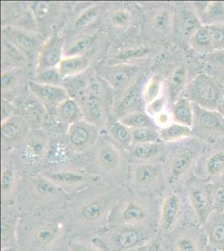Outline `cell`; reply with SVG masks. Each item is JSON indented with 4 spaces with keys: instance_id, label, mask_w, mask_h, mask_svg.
I'll list each match as a JSON object with an SVG mask.
<instances>
[{
    "instance_id": "cell-1",
    "label": "cell",
    "mask_w": 224,
    "mask_h": 251,
    "mask_svg": "<svg viewBox=\"0 0 224 251\" xmlns=\"http://www.w3.org/2000/svg\"><path fill=\"white\" fill-rule=\"evenodd\" d=\"M65 233L64 220L57 215L37 214L20 219L18 242L30 251H48L60 242Z\"/></svg>"
},
{
    "instance_id": "cell-2",
    "label": "cell",
    "mask_w": 224,
    "mask_h": 251,
    "mask_svg": "<svg viewBox=\"0 0 224 251\" xmlns=\"http://www.w3.org/2000/svg\"><path fill=\"white\" fill-rule=\"evenodd\" d=\"M184 97L193 104L208 110H218L223 99L219 83L206 73H200L189 83Z\"/></svg>"
},
{
    "instance_id": "cell-3",
    "label": "cell",
    "mask_w": 224,
    "mask_h": 251,
    "mask_svg": "<svg viewBox=\"0 0 224 251\" xmlns=\"http://www.w3.org/2000/svg\"><path fill=\"white\" fill-rule=\"evenodd\" d=\"M114 205L112 200L107 196L86 200L75 208V221L86 227L99 226L110 217Z\"/></svg>"
},
{
    "instance_id": "cell-4",
    "label": "cell",
    "mask_w": 224,
    "mask_h": 251,
    "mask_svg": "<svg viewBox=\"0 0 224 251\" xmlns=\"http://www.w3.org/2000/svg\"><path fill=\"white\" fill-rule=\"evenodd\" d=\"M154 238L150 227L116 226L111 235V246L116 251H124L142 246Z\"/></svg>"
},
{
    "instance_id": "cell-5",
    "label": "cell",
    "mask_w": 224,
    "mask_h": 251,
    "mask_svg": "<svg viewBox=\"0 0 224 251\" xmlns=\"http://www.w3.org/2000/svg\"><path fill=\"white\" fill-rule=\"evenodd\" d=\"M115 216L116 226L149 227L150 209L140 200H129L117 207Z\"/></svg>"
},
{
    "instance_id": "cell-6",
    "label": "cell",
    "mask_w": 224,
    "mask_h": 251,
    "mask_svg": "<svg viewBox=\"0 0 224 251\" xmlns=\"http://www.w3.org/2000/svg\"><path fill=\"white\" fill-rule=\"evenodd\" d=\"M139 67L128 63H119L100 71V76L116 92H125L136 81Z\"/></svg>"
},
{
    "instance_id": "cell-7",
    "label": "cell",
    "mask_w": 224,
    "mask_h": 251,
    "mask_svg": "<svg viewBox=\"0 0 224 251\" xmlns=\"http://www.w3.org/2000/svg\"><path fill=\"white\" fill-rule=\"evenodd\" d=\"M64 40L54 32L40 49L38 56L36 73L49 68H57L63 58Z\"/></svg>"
},
{
    "instance_id": "cell-8",
    "label": "cell",
    "mask_w": 224,
    "mask_h": 251,
    "mask_svg": "<svg viewBox=\"0 0 224 251\" xmlns=\"http://www.w3.org/2000/svg\"><path fill=\"white\" fill-rule=\"evenodd\" d=\"M86 111L92 124H99L104 117V95L103 89L97 79L89 80L88 97L85 104Z\"/></svg>"
},
{
    "instance_id": "cell-9",
    "label": "cell",
    "mask_w": 224,
    "mask_h": 251,
    "mask_svg": "<svg viewBox=\"0 0 224 251\" xmlns=\"http://www.w3.org/2000/svg\"><path fill=\"white\" fill-rule=\"evenodd\" d=\"M70 143L77 149H84L92 145L97 138V130L92 123L79 120L69 125Z\"/></svg>"
},
{
    "instance_id": "cell-10",
    "label": "cell",
    "mask_w": 224,
    "mask_h": 251,
    "mask_svg": "<svg viewBox=\"0 0 224 251\" xmlns=\"http://www.w3.org/2000/svg\"><path fill=\"white\" fill-rule=\"evenodd\" d=\"M182 203L178 194H168L162 203L159 226L163 232H169L176 225L181 214Z\"/></svg>"
},
{
    "instance_id": "cell-11",
    "label": "cell",
    "mask_w": 224,
    "mask_h": 251,
    "mask_svg": "<svg viewBox=\"0 0 224 251\" xmlns=\"http://www.w3.org/2000/svg\"><path fill=\"white\" fill-rule=\"evenodd\" d=\"M29 88L44 104L54 106L55 108L69 97L68 93L63 86L44 85L31 81L29 82Z\"/></svg>"
},
{
    "instance_id": "cell-12",
    "label": "cell",
    "mask_w": 224,
    "mask_h": 251,
    "mask_svg": "<svg viewBox=\"0 0 224 251\" xmlns=\"http://www.w3.org/2000/svg\"><path fill=\"white\" fill-rule=\"evenodd\" d=\"M191 205L201 225H205L212 213V201L206 188L193 186L189 190Z\"/></svg>"
},
{
    "instance_id": "cell-13",
    "label": "cell",
    "mask_w": 224,
    "mask_h": 251,
    "mask_svg": "<svg viewBox=\"0 0 224 251\" xmlns=\"http://www.w3.org/2000/svg\"><path fill=\"white\" fill-rule=\"evenodd\" d=\"M194 123L201 130L207 131H224V117L218 110L202 108L193 104Z\"/></svg>"
},
{
    "instance_id": "cell-14",
    "label": "cell",
    "mask_w": 224,
    "mask_h": 251,
    "mask_svg": "<svg viewBox=\"0 0 224 251\" xmlns=\"http://www.w3.org/2000/svg\"><path fill=\"white\" fill-rule=\"evenodd\" d=\"M20 218L18 217L16 213L7 211L3 207L2 211V250L14 249L18 243V228Z\"/></svg>"
},
{
    "instance_id": "cell-15",
    "label": "cell",
    "mask_w": 224,
    "mask_h": 251,
    "mask_svg": "<svg viewBox=\"0 0 224 251\" xmlns=\"http://www.w3.org/2000/svg\"><path fill=\"white\" fill-rule=\"evenodd\" d=\"M195 159V152L192 149H184L176 154L171 164L169 170V183L177 182L189 169Z\"/></svg>"
},
{
    "instance_id": "cell-16",
    "label": "cell",
    "mask_w": 224,
    "mask_h": 251,
    "mask_svg": "<svg viewBox=\"0 0 224 251\" xmlns=\"http://www.w3.org/2000/svg\"><path fill=\"white\" fill-rule=\"evenodd\" d=\"M62 86L66 89L69 97L74 99L79 106L85 108L88 97L89 80L79 77V75L66 78L64 79Z\"/></svg>"
},
{
    "instance_id": "cell-17",
    "label": "cell",
    "mask_w": 224,
    "mask_h": 251,
    "mask_svg": "<svg viewBox=\"0 0 224 251\" xmlns=\"http://www.w3.org/2000/svg\"><path fill=\"white\" fill-rule=\"evenodd\" d=\"M187 86V71L184 66L176 67L170 75L168 82V99L174 103L182 97Z\"/></svg>"
},
{
    "instance_id": "cell-18",
    "label": "cell",
    "mask_w": 224,
    "mask_h": 251,
    "mask_svg": "<svg viewBox=\"0 0 224 251\" xmlns=\"http://www.w3.org/2000/svg\"><path fill=\"white\" fill-rule=\"evenodd\" d=\"M139 98V82L135 81L129 88L122 93V97L120 98L115 107L116 114L121 118L125 115L133 112L132 110L137 105Z\"/></svg>"
},
{
    "instance_id": "cell-19",
    "label": "cell",
    "mask_w": 224,
    "mask_h": 251,
    "mask_svg": "<svg viewBox=\"0 0 224 251\" xmlns=\"http://www.w3.org/2000/svg\"><path fill=\"white\" fill-rule=\"evenodd\" d=\"M171 112L173 114L174 122L193 127L194 124L193 103L187 97L182 96L173 103Z\"/></svg>"
},
{
    "instance_id": "cell-20",
    "label": "cell",
    "mask_w": 224,
    "mask_h": 251,
    "mask_svg": "<svg viewBox=\"0 0 224 251\" xmlns=\"http://www.w3.org/2000/svg\"><path fill=\"white\" fill-rule=\"evenodd\" d=\"M97 165L106 172L116 171L119 168L121 157L118 150L110 144L100 148L96 156Z\"/></svg>"
},
{
    "instance_id": "cell-21",
    "label": "cell",
    "mask_w": 224,
    "mask_h": 251,
    "mask_svg": "<svg viewBox=\"0 0 224 251\" xmlns=\"http://www.w3.org/2000/svg\"><path fill=\"white\" fill-rule=\"evenodd\" d=\"M89 66V60L84 55L65 56L58 66L64 79L81 74Z\"/></svg>"
},
{
    "instance_id": "cell-22",
    "label": "cell",
    "mask_w": 224,
    "mask_h": 251,
    "mask_svg": "<svg viewBox=\"0 0 224 251\" xmlns=\"http://www.w3.org/2000/svg\"><path fill=\"white\" fill-rule=\"evenodd\" d=\"M9 40L20 49L26 57L32 58L38 48L37 40L34 36L20 29H11L9 31Z\"/></svg>"
},
{
    "instance_id": "cell-23",
    "label": "cell",
    "mask_w": 224,
    "mask_h": 251,
    "mask_svg": "<svg viewBox=\"0 0 224 251\" xmlns=\"http://www.w3.org/2000/svg\"><path fill=\"white\" fill-rule=\"evenodd\" d=\"M159 175L157 166L142 164L134 172V184L140 189H148L153 185Z\"/></svg>"
},
{
    "instance_id": "cell-24",
    "label": "cell",
    "mask_w": 224,
    "mask_h": 251,
    "mask_svg": "<svg viewBox=\"0 0 224 251\" xmlns=\"http://www.w3.org/2000/svg\"><path fill=\"white\" fill-rule=\"evenodd\" d=\"M179 24L182 33L188 40L203 25L193 9H182L179 14Z\"/></svg>"
},
{
    "instance_id": "cell-25",
    "label": "cell",
    "mask_w": 224,
    "mask_h": 251,
    "mask_svg": "<svg viewBox=\"0 0 224 251\" xmlns=\"http://www.w3.org/2000/svg\"><path fill=\"white\" fill-rule=\"evenodd\" d=\"M189 44L194 50V51L199 54L206 55L213 52L210 30L208 25L201 26V28L189 39Z\"/></svg>"
},
{
    "instance_id": "cell-26",
    "label": "cell",
    "mask_w": 224,
    "mask_h": 251,
    "mask_svg": "<svg viewBox=\"0 0 224 251\" xmlns=\"http://www.w3.org/2000/svg\"><path fill=\"white\" fill-rule=\"evenodd\" d=\"M193 134L192 127L173 122L172 124L158 131L159 138L163 142L171 143L183 140Z\"/></svg>"
},
{
    "instance_id": "cell-27",
    "label": "cell",
    "mask_w": 224,
    "mask_h": 251,
    "mask_svg": "<svg viewBox=\"0 0 224 251\" xmlns=\"http://www.w3.org/2000/svg\"><path fill=\"white\" fill-rule=\"evenodd\" d=\"M2 54L4 62L15 67L25 66L28 61L25 54L9 38L3 37L2 40Z\"/></svg>"
},
{
    "instance_id": "cell-28",
    "label": "cell",
    "mask_w": 224,
    "mask_h": 251,
    "mask_svg": "<svg viewBox=\"0 0 224 251\" xmlns=\"http://www.w3.org/2000/svg\"><path fill=\"white\" fill-rule=\"evenodd\" d=\"M56 111L60 119L69 125L80 120L81 106L71 97L60 103L57 106Z\"/></svg>"
},
{
    "instance_id": "cell-29",
    "label": "cell",
    "mask_w": 224,
    "mask_h": 251,
    "mask_svg": "<svg viewBox=\"0 0 224 251\" xmlns=\"http://www.w3.org/2000/svg\"><path fill=\"white\" fill-rule=\"evenodd\" d=\"M203 25H224V2L211 1L204 13L199 17Z\"/></svg>"
},
{
    "instance_id": "cell-30",
    "label": "cell",
    "mask_w": 224,
    "mask_h": 251,
    "mask_svg": "<svg viewBox=\"0 0 224 251\" xmlns=\"http://www.w3.org/2000/svg\"><path fill=\"white\" fill-rule=\"evenodd\" d=\"M45 177L50 180L57 186H73L82 183L85 181V177L78 172L70 171V170H61V171L50 172L45 174Z\"/></svg>"
},
{
    "instance_id": "cell-31",
    "label": "cell",
    "mask_w": 224,
    "mask_h": 251,
    "mask_svg": "<svg viewBox=\"0 0 224 251\" xmlns=\"http://www.w3.org/2000/svg\"><path fill=\"white\" fill-rule=\"evenodd\" d=\"M120 123L123 125L126 126L129 128L138 129L147 128L151 127V120L150 117L147 113L142 111H133L129 114L125 115L124 117H121L118 119Z\"/></svg>"
},
{
    "instance_id": "cell-32",
    "label": "cell",
    "mask_w": 224,
    "mask_h": 251,
    "mask_svg": "<svg viewBox=\"0 0 224 251\" xmlns=\"http://www.w3.org/2000/svg\"><path fill=\"white\" fill-rule=\"evenodd\" d=\"M34 191L39 197L50 200H51L52 198H59L61 194L60 188L46 177L35 181L34 183Z\"/></svg>"
},
{
    "instance_id": "cell-33",
    "label": "cell",
    "mask_w": 224,
    "mask_h": 251,
    "mask_svg": "<svg viewBox=\"0 0 224 251\" xmlns=\"http://www.w3.org/2000/svg\"><path fill=\"white\" fill-rule=\"evenodd\" d=\"M207 232L209 240L213 245L224 244V221L219 218H210L206 224Z\"/></svg>"
},
{
    "instance_id": "cell-34",
    "label": "cell",
    "mask_w": 224,
    "mask_h": 251,
    "mask_svg": "<svg viewBox=\"0 0 224 251\" xmlns=\"http://www.w3.org/2000/svg\"><path fill=\"white\" fill-rule=\"evenodd\" d=\"M22 130V122L17 117H8L1 125V136L4 141L14 140Z\"/></svg>"
},
{
    "instance_id": "cell-35",
    "label": "cell",
    "mask_w": 224,
    "mask_h": 251,
    "mask_svg": "<svg viewBox=\"0 0 224 251\" xmlns=\"http://www.w3.org/2000/svg\"><path fill=\"white\" fill-rule=\"evenodd\" d=\"M162 80L159 76H153L148 80L142 91V96L146 104L152 102L162 96Z\"/></svg>"
},
{
    "instance_id": "cell-36",
    "label": "cell",
    "mask_w": 224,
    "mask_h": 251,
    "mask_svg": "<svg viewBox=\"0 0 224 251\" xmlns=\"http://www.w3.org/2000/svg\"><path fill=\"white\" fill-rule=\"evenodd\" d=\"M35 81L44 85L50 86H62L64 78L60 74L58 67L57 68H49L37 72L35 75Z\"/></svg>"
},
{
    "instance_id": "cell-37",
    "label": "cell",
    "mask_w": 224,
    "mask_h": 251,
    "mask_svg": "<svg viewBox=\"0 0 224 251\" xmlns=\"http://www.w3.org/2000/svg\"><path fill=\"white\" fill-rule=\"evenodd\" d=\"M15 172L11 167H6L1 174V192L3 202L11 194L15 184Z\"/></svg>"
},
{
    "instance_id": "cell-38",
    "label": "cell",
    "mask_w": 224,
    "mask_h": 251,
    "mask_svg": "<svg viewBox=\"0 0 224 251\" xmlns=\"http://www.w3.org/2000/svg\"><path fill=\"white\" fill-rule=\"evenodd\" d=\"M160 151L161 147L158 143H139L135 146L133 155L138 159L147 160L155 157Z\"/></svg>"
},
{
    "instance_id": "cell-39",
    "label": "cell",
    "mask_w": 224,
    "mask_h": 251,
    "mask_svg": "<svg viewBox=\"0 0 224 251\" xmlns=\"http://www.w3.org/2000/svg\"><path fill=\"white\" fill-rule=\"evenodd\" d=\"M111 132L114 138L124 145H130L132 142V131L126 126L123 125L119 121L112 123Z\"/></svg>"
},
{
    "instance_id": "cell-40",
    "label": "cell",
    "mask_w": 224,
    "mask_h": 251,
    "mask_svg": "<svg viewBox=\"0 0 224 251\" xmlns=\"http://www.w3.org/2000/svg\"><path fill=\"white\" fill-rule=\"evenodd\" d=\"M206 171L209 176H218L224 172V151L211 155L206 162Z\"/></svg>"
},
{
    "instance_id": "cell-41",
    "label": "cell",
    "mask_w": 224,
    "mask_h": 251,
    "mask_svg": "<svg viewBox=\"0 0 224 251\" xmlns=\"http://www.w3.org/2000/svg\"><path fill=\"white\" fill-rule=\"evenodd\" d=\"M100 12V7L98 5L92 6L91 8L83 12L79 17L77 18L75 23L76 29H82L87 28L98 19Z\"/></svg>"
},
{
    "instance_id": "cell-42",
    "label": "cell",
    "mask_w": 224,
    "mask_h": 251,
    "mask_svg": "<svg viewBox=\"0 0 224 251\" xmlns=\"http://www.w3.org/2000/svg\"><path fill=\"white\" fill-rule=\"evenodd\" d=\"M132 142L136 144L139 143H157L158 132H156L152 127L132 129Z\"/></svg>"
},
{
    "instance_id": "cell-43",
    "label": "cell",
    "mask_w": 224,
    "mask_h": 251,
    "mask_svg": "<svg viewBox=\"0 0 224 251\" xmlns=\"http://www.w3.org/2000/svg\"><path fill=\"white\" fill-rule=\"evenodd\" d=\"M172 17L167 10H162L156 13L151 19V25L156 31L166 32L170 28Z\"/></svg>"
},
{
    "instance_id": "cell-44",
    "label": "cell",
    "mask_w": 224,
    "mask_h": 251,
    "mask_svg": "<svg viewBox=\"0 0 224 251\" xmlns=\"http://www.w3.org/2000/svg\"><path fill=\"white\" fill-rule=\"evenodd\" d=\"M213 52L224 50V25H208Z\"/></svg>"
},
{
    "instance_id": "cell-45",
    "label": "cell",
    "mask_w": 224,
    "mask_h": 251,
    "mask_svg": "<svg viewBox=\"0 0 224 251\" xmlns=\"http://www.w3.org/2000/svg\"><path fill=\"white\" fill-rule=\"evenodd\" d=\"M92 43L91 38L85 37L72 44L66 52V56H77L82 55L83 53L91 46Z\"/></svg>"
},
{
    "instance_id": "cell-46",
    "label": "cell",
    "mask_w": 224,
    "mask_h": 251,
    "mask_svg": "<svg viewBox=\"0 0 224 251\" xmlns=\"http://www.w3.org/2000/svg\"><path fill=\"white\" fill-rule=\"evenodd\" d=\"M166 106H167V99H166V97L162 96L156 100L146 105V113L150 118H154L156 115H158L159 113H161L162 111L167 109Z\"/></svg>"
},
{
    "instance_id": "cell-47",
    "label": "cell",
    "mask_w": 224,
    "mask_h": 251,
    "mask_svg": "<svg viewBox=\"0 0 224 251\" xmlns=\"http://www.w3.org/2000/svg\"><path fill=\"white\" fill-rule=\"evenodd\" d=\"M131 15L130 12L125 9H118L117 11L114 12L111 16V23L119 28L127 26L131 22Z\"/></svg>"
},
{
    "instance_id": "cell-48",
    "label": "cell",
    "mask_w": 224,
    "mask_h": 251,
    "mask_svg": "<svg viewBox=\"0 0 224 251\" xmlns=\"http://www.w3.org/2000/svg\"><path fill=\"white\" fill-rule=\"evenodd\" d=\"M176 251H199L196 240L187 235L177 239L176 241Z\"/></svg>"
},
{
    "instance_id": "cell-49",
    "label": "cell",
    "mask_w": 224,
    "mask_h": 251,
    "mask_svg": "<svg viewBox=\"0 0 224 251\" xmlns=\"http://www.w3.org/2000/svg\"><path fill=\"white\" fill-rule=\"evenodd\" d=\"M68 251H101V250L93 244L82 240H73L69 245Z\"/></svg>"
},
{
    "instance_id": "cell-50",
    "label": "cell",
    "mask_w": 224,
    "mask_h": 251,
    "mask_svg": "<svg viewBox=\"0 0 224 251\" xmlns=\"http://www.w3.org/2000/svg\"><path fill=\"white\" fill-rule=\"evenodd\" d=\"M205 60L212 66L224 70V50L212 52L204 55Z\"/></svg>"
},
{
    "instance_id": "cell-51",
    "label": "cell",
    "mask_w": 224,
    "mask_h": 251,
    "mask_svg": "<svg viewBox=\"0 0 224 251\" xmlns=\"http://www.w3.org/2000/svg\"><path fill=\"white\" fill-rule=\"evenodd\" d=\"M153 119L155 124L161 129L167 127L174 122L172 112L167 111V109L158 115H156Z\"/></svg>"
},
{
    "instance_id": "cell-52",
    "label": "cell",
    "mask_w": 224,
    "mask_h": 251,
    "mask_svg": "<svg viewBox=\"0 0 224 251\" xmlns=\"http://www.w3.org/2000/svg\"><path fill=\"white\" fill-rule=\"evenodd\" d=\"M17 80V72L16 70H9L3 72L1 77V86L3 90L10 88L14 86Z\"/></svg>"
},
{
    "instance_id": "cell-53",
    "label": "cell",
    "mask_w": 224,
    "mask_h": 251,
    "mask_svg": "<svg viewBox=\"0 0 224 251\" xmlns=\"http://www.w3.org/2000/svg\"><path fill=\"white\" fill-rule=\"evenodd\" d=\"M124 251H162V247L160 241L154 237L151 240L143 244L142 246Z\"/></svg>"
},
{
    "instance_id": "cell-54",
    "label": "cell",
    "mask_w": 224,
    "mask_h": 251,
    "mask_svg": "<svg viewBox=\"0 0 224 251\" xmlns=\"http://www.w3.org/2000/svg\"><path fill=\"white\" fill-rule=\"evenodd\" d=\"M33 11L38 20H45L49 15L50 5L46 2H35L33 4Z\"/></svg>"
},
{
    "instance_id": "cell-55",
    "label": "cell",
    "mask_w": 224,
    "mask_h": 251,
    "mask_svg": "<svg viewBox=\"0 0 224 251\" xmlns=\"http://www.w3.org/2000/svg\"><path fill=\"white\" fill-rule=\"evenodd\" d=\"M148 53V50L144 48L136 49V50H125L118 56L119 60H128L135 58H140L143 56L144 54Z\"/></svg>"
},
{
    "instance_id": "cell-56",
    "label": "cell",
    "mask_w": 224,
    "mask_h": 251,
    "mask_svg": "<svg viewBox=\"0 0 224 251\" xmlns=\"http://www.w3.org/2000/svg\"><path fill=\"white\" fill-rule=\"evenodd\" d=\"M213 200L218 205H224V185H219L214 189Z\"/></svg>"
},
{
    "instance_id": "cell-57",
    "label": "cell",
    "mask_w": 224,
    "mask_h": 251,
    "mask_svg": "<svg viewBox=\"0 0 224 251\" xmlns=\"http://www.w3.org/2000/svg\"><path fill=\"white\" fill-rule=\"evenodd\" d=\"M218 111L223 115V117H224V97H223L221 102L219 104V107H218Z\"/></svg>"
},
{
    "instance_id": "cell-58",
    "label": "cell",
    "mask_w": 224,
    "mask_h": 251,
    "mask_svg": "<svg viewBox=\"0 0 224 251\" xmlns=\"http://www.w3.org/2000/svg\"><path fill=\"white\" fill-rule=\"evenodd\" d=\"M206 251H219L217 250V249H207Z\"/></svg>"
},
{
    "instance_id": "cell-59",
    "label": "cell",
    "mask_w": 224,
    "mask_h": 251,
    "mask_svg": "<svg viewBox=\"0 0 224 251\" xmlns=\"http://www.w3.org/2000/svg\"><path fill=\"white\" fill-rule=\"evenodd\" d=\"M2 251H14V249H7V250H2Z\"/></svg>"
},
{
    "instance_id": "cell-60",
    "label": "cell",
    "mask_w": 224,
    "mask_h": 251,
    "mask_svg": "<svg viewBox=\"0 0 224 251\" xmlns=\"http://www.w3.org/2000/svg\"><path fill=\"white\" fill-rule=\"evenodd\" d=\"M222 143H223V144H224V138H223V139H222Z\"/></svg>"
}]
</instances>
